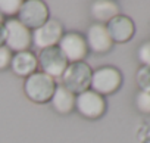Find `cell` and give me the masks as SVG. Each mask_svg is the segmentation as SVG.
Listing matches in <instances>:
<instances>
[{
    "label": "cell",
    "instance_id": "5",
    "mask_svg": "<svg viewBox=\"0 0 150 143\" xmlns=\"http://www.w3.org/2000/svg\"><path fill=\"white\" fill-rule=\"evenodd\" d=\"M16 19L22 25H25L30 31H34L38 27H41L46 21H49L47 5L41 2V0H27V2H22V6L19 9Z\"/></svg>",
    "mask_w": 150,
    "mask_h": 143
},
{
    "label": "cell",
    "instance_id": "12",
    "mask_svg": "<svg viewBox=\"0 0 150 143\" xmlns=\"http://www.w3.org/2000/svg\"><path fill=\"white\" fill-rule=\"evenodd\" d=\"M11 68L13 71V74H16L18 77L27 78L31 74L37 73V68H38L37 56L30 50L13 53L12 60H11Z\"/></svg>",
    "mask_w": 150,
    "mask_h": 143
},
{
    "label": "cell",
    "instance_id": "9",
    "mask_svg": "<svg viewBox=\"0 0 150 143\" xmlns=\"http://www.w3.org/2000/svg\"><path fill=\"white\" fill-rule=\"evenodd\" d=\"M31 36H33V44L37 49L43 50V49L54 47L59 44V41L63 36V27L59 21L49 19L41 27L31 31Z\"/></svg>",
    "mask_w": 150,
    "mask_h": 143
},
{
    "label": "cell",
    "instance_id": "15",
    "mask_svg": "<svg viewBox=\"0 0 150 143\" xmlns=\"http://www.w3.org/2000/svg\"><path fill=\"white\" fill-rule=\"evenodd\" d=\"M22 6V0H0V15L2 16H18Z\"/></svg>",
    "mask_w": 150,
    "mask_h": 143
},
{
    "label": "cell",
    "instance_id": "10",
    "mask_svg": "<svg viewBox=\"0 0 150 143\" xmlns=\"http://www.w3.org/2000/svg\"><path fill=\"white\" fill-rule=\"evenodd\" d=\"M84 38H86L88 50H91V52H94L97 55L108 53L112 49V46H113V41H112L105 24H97V22L93 24L88 28L87 36Z\"/></svg>",
    "mask_w": 150,
    "mask_h": 143
},
{
    "label": "cell",
    "instance_id": "7",
    "mask_svg": "<svg viewBox=\"0 0 150 143\" xmlns=\"http://www.w3.org/2000/svg\"><path fill=\"white\" fill-rule=\"evenodd\" d=\"M75 108L83 117L88 120H97L105 114L106 102L103 96L88 89L75 96Z\"/></svg>",
    "mask_w": 150,
    "mask_h": 143
},
{
    "label": "cell",
    "instance_id": "14",
    "mask_svg": "<svg viewBox=\"0 0 150 143\" xmlns=\"http://www.w3.org/2000/svg\"><path fill=\"white\" fill-rule=\"evenodd\" d=\"M91 15L97 24H108L110 19L119 15V6L112 0H97L91 5Z\"/></svg>",
    "mask_w": 150,
    "mask_h": 143
},
{
    "label": "cell",
    "instance_id": "16",
    "mask_svg": "<svg viewBox=\"0 0 150 143\" xmlns=\"http://www.w3.org/2000/svg\"><path fill=\"white\" fill-rule=\"evenodd\" d=\"M135 81L143 92H150V66H141L137 74H135Z\"/></svg>",
    "mask_w": 150,
    "mask_h": 143
},
{
    "label": "cell",
    "instance_id": "19",
    "mask_svg": "<svg viewBox=\"0 0 150 143\" xmlns=\"http://www.w3.org/2000/svg\"><path fill=\"white\" fill-rule=\"evenodd\" d=\"M12 56H13V53L6 46H0V71H3L8 66H11Z\"/></svg>",
    "mask_w": 150,
    "mask_h": 143
},
{
    "label": "cell",
    "instance_id": "18",
    "mask_svg": "<svg viewBox=\"0 0 150 143\" xmlns=\"http://www.w3.org/2000/svg\"><path fill=\"white\" fill-rule=\"evenodd\" d=\"M137 58L143 63V66H150V40L144 41L138 50H137Z\"/></svg>",
    "mask_w": 150,
    "mask_h": 143
},
{
    "label": "cell",
    "instance_id": "3",
    "mask_svg": "<svg viewBox=\"0 0 150 143\" xmlns=\"http://www.w3.org/2000/svg\"><path fill=\"white\" fill-rule=\"evenodd\" d=\"M122 84V74L115 66L105 65L93 71L90 90L99 93L100 96L112 95L115 93Z\"/></svg>",
    "mask_w": 150,
    "mask_h": 143
},
{
    "label": "cell",
    "instance_id": "20",
    "mask_svg": "<svg viewBox=\"0 0 150 143\" xmlns=\"http://www.w3.org/2000/svg\"><path fill=\"white\" fill-rule=\"evenodd\" d=\"M5 38H6V33H5V25L2 22L0 24V46H5Z\"/></svg>",
    "mask_w": 150,
    "mask_h": 143
},
{
    "label": "cell",
    "instance_id": "13",
    "mask_svg": "<svg viewBox=\"0 0 150 143\" xmlns=\"http://www.w3.org/2000/svg\"><path fill=\"white\" fill-rule=\"evenodd\" d=\"M50 103L57 114L66 115L75 108V95L71 93L68 89H65L62 84H59V86H56V89L53 92Z\"/></svg>",
    "mask_w": 150,
    "mask_h": 143
},
{
    "label": "cell",
    "instance_id": "4",
    "mask_svg": "<svg viewBox=\"0 0 150 143\" xmlns=\"http://www.w3.org/2000/svg\"><path fill=\"white\" fill-rule=\"evenodd\" d=\"M3 25H5V33H6L5 46L12 53L25 52L30 49V46L33 44V36H31V31L25 25H22L16 18L6 19Z\"/></svg>",
    "mask_w": 150,
    "mask_h": 143
},
{
    "label": "cell",
    "instance_id": "17",
    "mask_svg": "<svg viewBox=\"0 0 150 143\" xmlns=\"http://www.w3.org/2000/svg\"><path fill=\"white\" fill-rule=\"evenodd\" d=\"M135 106L141 114L150 115V92L140 90L135 96Z\"/></svg>",
    "mask_w": 150,
    "mask_h": 143
},
{
    "label": "cell",
    "instance_id": "8",
    "mask_svg": "<svg viewBox=\"0 0 150 143\" xmlns=\"http://www.w3.org/2000/svg\"><path fill=\"white\" fill-rule=\"evenodd\" d=\"M57 47L60 49V52L66 58L68 63L83 62V59L87 56V52H88L86 38L81 34L74 33V31L63 33V36H62Z\"/></svg>",
    "mask_w": 150,
    "mask_h": 143
},
{
    "label": "cell",
    "instance_id": "11",
    "mask_svg": "<svg viewBox=\"0 0 150 143\" xmlns=\"http://www.w3.org/2000/svg\"><path fill=\"white\" fill-rule=\"evenodd\" d=\"M106 30L113 43H127L135 34V25L132 19L121 14L106 24Z\"/></svg>",
    "mask_w": 150,
    "mask_h": 143
},
{
    "label": "cell",
    "instance_id": "2",
    "mask_svg": "<svg viewBox=\"0 0 150 143\" xmlns=\"http://www.w3.org/2000/svg\"><path fill=\"white\" fill-rule=\"evenodd\" d=\"M56 89V83L52 77L46 75L44 73L38 71V73L31 74L30 77L25 78L24 81V92L25 96L34 102V103H46L50 102L53 92Z\"/></svg>",
    "mask_w": 150,
    "mask_h": 143
},
{
    "label": "cell",
    "instance_id": "1",
    "mask_svg": "<svg viewBox=\"0 0 150 143\" xmlns=\"http://www.w3.org/2000/svg\"><path fill=\"white\" fill-rule=\"evenodd\" d=\"M93 69L86 62H74L68 63L62 78V86L68 89L75 96L90 89Z\"/></svg>",
    "mask_w": 150,
    "mask_h": 143
},
{
    "label": "cell",
    "instance_id": "21",
    "mask_svg": "<svg viewBox=\"0 0 150 143\" xmlns=\"http://www.w3.org/2000/svg\"><path fill=\"white\" fill-rule=\"evenodd\" d=\"M2 22H3V16H2V15H0V24H2Z\"/></svg>",
    "mask_w": 150,
    "mask_h": 143
},
{
    "label": "cell",
    "instance_id": "6",
    "mask_svg": "<svg viewBox=\"0 0 150 143\" xmlns=\"http://www.w3.org/2000/svg\"><path fill=\"white\" fill-rule=\"evenodd\" d=\"M37 62L38 66L41 68V73L52 77L53 80L60 78L68 66V60L57 46L40 50L37 56Z\"/></svg>",
    "mask_w": 150,
    "mask_h": 143
}]
</instances>
